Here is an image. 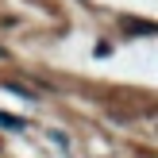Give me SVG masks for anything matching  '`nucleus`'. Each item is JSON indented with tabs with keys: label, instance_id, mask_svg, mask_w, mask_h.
Returning a JSON list of instances; mask_svg holds the SVG:
<instances>
[{
	"label": "nucleus",
	"instance_id": "nucleus-1",
	"mask_svg": "<svg viewBox=\"0 0 158 158\" xmlns=\"http://www.w3.org/2000/svg\"><path fill=\"white\" fill-rule=\"evenodd\" d=\"M123 27L139 31V35H154V23H147V19H123Z\"/></svg>",
	"mask_w": 158,
	"mask_h": 158
},
{
	"label": "nucleus",
	"instance_id": "nucleus-2",
	"mask_svg": "<svg viewBox=\"0 0 158 158\" xmlns=\"http://www.w3.org/2000/svg\"><path fill=\"white\" fill-rule=\"evenodd\" d=\"M0 127H23V120H19V116H8V112H0Z\"/></svg>",
	"mask_w": 158,
	"mask_h": 158
},
{
	"label": "nucleus",
	"instance_id": "nucleus-3",
	"mask_svg": "<svg viewBox=\"0 0 158 158\" xmlns=\"http://www.w3.org/2000/svg\"><path fill=\"white\" fill-rule=\"evenodd\" d=\"M0 58H8V54H4V46H0Z\"/></svg>",
	"mask_w": 158,
	"mask_h": 158
}]
</instances>
